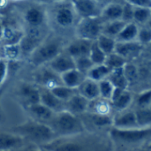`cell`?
Returning a JSON list of instances; mask_svg holds the SVG:
<instances>
[{"label": "cell", "mask_w": 151, "mask_h": 151, "mask_svg": "<svg viewBox=\"0 0 151 151\" xmlns=\"http://www.w3.org/2000/svg\"><path fill=\"white\" fill-rule=\"evenodd\" d=\"M98 86H99L100 97L111 102V98L112 96L115 88L114 86L111 84V82L108 79H104L98 82Z\"/></svg>", "instance_id": "e575fe53"}, {"label": "cell", "mask_w": 151, "mask_h": 151, "mask_svg": "<svg viewBox=\"0 0 151 151\" xmlns=\"http://www.w3.org/2000/svg\"><path fill=\"white\" fill-rule=\"evenodd\" d=\"M68 0H50V2L55 3V4H58V3H63V2H66Z\"/></svg>", "instance_id": "ee69618b"}, {"label": "cell", "mask_w": 151, "mask_h": 151, "mask_svg": "<svg viewBox=\"0 0 151 151\" xmlns=\"http://www.w3.org/2000/svg\"><path fill=\"white\" fill-rule=\"evenodd\" d=\"M24 109L28 116V119L45 124H48L55 114L54 111H52L41 103L27 106Z\"/></svg>", "instance_id": "9a60e30c"}, {"label": "cell", "mask_w": 151, "mask_h": 151, "mask_svg": "<svg viewBox=\"0 0 151 151\" xmlns=\"http://www.w3.org/2000/svg\"><path fill=\"white\" fill-rule=\"evenodd\" d=\"M16 95L24 108L40 103V88L33 81H20L17 86Z\"/></svg>", "instance_id": "ba28073f"}, {"label": "cell", "mask_w": 151, "mask_h": 151, "mask_svg": "<svg viewBox=\"0 0 151 151\" xmlns=\"http://www.w3.org/2000/svg\"><path fill=\"white\" fill-rule=\"evenodd\" d=\"M96 1H97V2L99 3V2H100V1H102V0H96Z\"/></svg>", "instance_id": "681fc988"}, {"label": "cell", "mask_w": 151, "mask_h": 151, "mask_svg": "<svg viewBox=\"0 0 151 151\" xmlns=\"http://www.w3.org/2000/svg\"><path fill=\"white\" fill-rule=\"evenodd\" d=\"M96 43L99 46V48L106 54H111L115 50L116 46V40L112 37L107 36L104 34H101L98 38L96 39Z\"/></svg>", "instance_id": "f546056e"}, {"label": "cell", "mask_w": 151, "mask_h": 151, "mask_svg": "<svg viewBox=\"0 0 151 151\" xmlns=\"http://www.w3.org/2000/svg\"><path fill=\"white\" fill-rule=\"evenodd\" d=\"M36 72L34 76V83L39 88L51 89L56 86L61 85L60 75L57 74L47 65L35 68Z\"/></svg>", "instance_id": "9c48e42d"}, {"label": "cell", "mask_w": 151, "mask_h": 151, "mask_svg": "<svg viewBox=\"0 0 151 151\" xmlns=\"http://www.w3.org/2000/svg\"><path fill=\"white\" fill-rule=\"evenodd\" d=\"M135 111L136 120L139 127H151V108L140 107Z\"/></svg>", "instance_id": "4dcf8cb0"}, {"label": "cell", "mask_w": 151, "mask_h": 151, "mask_svg": "<svg viewBox=\"0 0 151 151\" xmlns=\"http://www.w3.org/2000/svg\"><path fill=\"white\" fill-rule=\"evenodd\" d=\"M86 78L87 77L85 74H83L75 68L67 71L60 75L62 84L73 89H77Z\"/></svg>", "instance_id": "44dd1931"}, {"label": "cell", "mask_w": 151, "mask_h": 151, "mask_svg": "<svg viewBox=\"0 0 151 151\" xmlns=\"http://www.w3.org/2000/svg\"><path fill=\"white\" fill-rule=\"evenodd\" d=\"M124 6L119 4H107L101 12L100 18L108 21H113L118 19H122Z\"/></svg>", "instance_id": "7402d4cb"}, {"label": "cell", "mask_w": 151, "mask_h": 151, "mask_svg": "<svg viewBox=\"0 0 151 151\" xmlns=\"http://www.w3.org/2000/svg\"><path fill=\"white\" fill-rule=\"evenodd\" d=\"M88 57L91 59L92 63L95 65H103V64H104L107 55L99 48V46L97 45L96 42L94 41L92 42V45H91V49H90V52H89V56Z\"/></svg>", "instance_id": "d6a6232c"}, {"label": "cell", "mask_w": 151, "mask_h": 151, "mask_svg": "<svg viewBox=\"0 0 151 151\" xmlns=\"http://www.w3.org/2000/svg\"><path fill=\"white\" fill-rule=\"evenodd\" d=\"M127 4H131L133 7L146 8L151 10V0H127Z\"/></svg>", "instance_id": "60d3db41"}, {"label": "cell", "mask_w": 151, "mask_h": 151, "mask_svg": "<svg viewBox=\"0 0 151 151\" xmlns=\"http://www.w3.org/2000/svg\"><path fill=\"white\" fill-rule=\"evenodd\" d=\"M44 151H47V150H44Z\"/></svg>", "instance_id": "f907efd6"}, {"label": "cell", "mask_w": 151, "mask_h": 151, "mask_svg": "<svg viewBox=\"0 0 151 151\" xmlns=\"http://www.w3.org/2000/svg\"><path fill=\"white\" fill-rule=\"evenodd\" d=\"M132 101H133L132 93L125 89L121 93V95L114 102L111 103V107L112 109L116 110L117 112H120V111L128 110L130 104H132Z\"/></svg>", "instance_id": "484cf974"}, {"label": "cell", "mask_w": 151, "mask_h": 151, "mask_svg": "<svg viewBox=\"0 0 151 151\" xmlns=\"http://www.w3.org/2000/svg\"><path fill=\"white\" fill-rule=\"evenodd\" d=\"M89 103L90 102L88 100L77 92L65 103V111H67L77 116H81L88 112Z\"/></svg>", "instance_id": "e0dca14e"}, {"label": "cell", "mask_w": 151, "mask_h": 151, "mask_svg": "<svg viewBox=\"0 0 151 151\" xmlns=\"http://www.w3.org/2000/svg\"><path fill=\"white\" fill-rule=\"evenodd\" d=\"M41 148L47 151H115L108 133L90 131L55 138Z\"/></svg>", "instance_id": "6da1fadb"}, {"label": "cell", "mask_w": 151, "mask_h": 151, "mask_svg": "<svg viewBox=\"0 0 151 151\" xmlns=\"http://www.w3.org/2000/svg\"><path fill=\"white\" fill-rule=\"evenodd\" d=\"M27 145V142L12 130H0V150L19 151Z\"/></svg>", "instance_id": "30bf717a"}, {"label": "cell", "mask_w": 151, "mask_h": 151, "mask_svg": "<svg viewBox=\"0 0 151 151\" xmlns=\"http://www.w3.org/2000/svg\"><path fill=\"white\" fill-rule=\"evenodd\" d=\"M137 41L141 44H149L151 42V29L149 27L139 29Z\"/></svg>", "instance_id": "f35d334b"}, {"label": "cell", "mask_w": 151, "mask_h": 151, "mask_svg": "<svg viewBox=\"0 0 151 151\" xmlns=\"http://www.w3.org/2000/svg\"><path fill=\"white\" fill-rule=\"evenodd\" d=\"M22 51L19 44H7L3 46V57L9 62L19 61L22 57Z\"/></svg>", "instance_id": "4316f807"}, {"label": "cell", "mask_w": 151, "mask_h": 151, "mask_svg": "<svg viewBox=\"0 0 151 151\" xmlns=\"http://www.w3.org/2000/svg\"><path fill=\"white\" fill-rule=\"evenodd\" d=\"M150 44V52H151V42L150 43H149Z\"/></svg>", "instance_id": "7dc6e473"}, {"label": "cell", "mask_w": 151, "mask_h": 151, "mask_svg": "<svg viewBox=\"0 0 151 151\" xmlns=\"http://www.w3.org/2000/svg\"><path fill=\"white\" fill-rule=\"evenodd\" d=\"M23 18L29 29H41L46 23L47 15L41 6L32 5L26 9Z\"/></svg>", "instance_id": "8fae6325"}, {"label": "cell", "mask_w": 151, "mask_h": 151, "mask_svg": "<svg viewBox=\"0 0 151 151\" xmlns=\"http://www.w3.org/2000/svg\"><path fill=\"white\" fill-rule=\"evenodd\" d=\"M112 127L119 129H131L139 127L136 120L135 111L134 110H126L118 112L113 116Z\"/></svg>", "instance_id": "2e32d148"}, {"label": "cell", "mask_w": 151, "mask_h": 151, "mask_svg": "<svg viewBox=\"0 0 151 151\" xmlns=\"http://www.w3.org/2000/svg\"><path fill=\"white\" fill-rule=\"evenodd\" d=\"M10 130L20 135L27 144L38 147H42L56 138L54 132L48 124L31 119L12 127Z\"/></svg>", "instance_id": "3957f363"}, {"label": "cell", "mask_w": 151, "mask_h": 151, "mask_svg": "<svg viewBox=\"0 0 151 151\" xmlns=\"http://www.w3.org/2000/svg\"><path fill=\"white\" fill-rule=\"evenodd\" d=\"M111 73V70L107 65H105L104 64L97 65H94L88 72L86 77L88 79H90L92 81L99 82L104 79H107Z\"/></svg>", "instance_id": "cb8c5ba5"}, {"label": "cell", "mask_w": 151, "mask_h": 151, "mask_svg": "<svg viewBox=\"0 0 151 151\" xmlns=\"http://www.w3.org/2000/svg\"><path fill=\"white\" fill-rule=\"evenodd\" d=\"M48 125L54 132L56 138L71 136L87 131L81 117L67 111L56 112Z\"/></svg>", "instance_id": "5b68a950"}, {"label": "cell", "mask_w": 151, "mask_h": 151, "mask_svg": "<svg viewBox=\"0 0 151 151\" xmlns=\"http://www.w3.org/2000/svg\"><path fill=\"white\" fill-rule=\"evenodd\" d=\"M50 91L52 92V94L56 97H58L59 100H61L64 103H65L73 95H75L77 93V89L68 88V87H66V86H65L63 84L54 87L53 88L50 89Z\"/></svg>", "instance_id": "1f68e13d"}, {"label": "cell", "mask_w": 151, "mask_h": 151, "mask_svg": "<svg viewBox=\"0 0 151 151\" xmlns=\"http://www.w3.org/2000/svg\"><path fill=\"white\" fill-rule=\"evenodd\" d=\"M66 2L56 4L53 12V21L61 28H69L73 27L77 16L72 3L66 4Z\"/></svg>", "instance_id": "52a82bcc"}, {"label": "cell", "mask_w": 151, "mask_h": 151, "mask_svg": "<svg viewBox=\"0 0 151 151\" xmlns=\"http://www.w3.org/2000/svg\"><path fill=\"white\" fill-rule=\"evenodd\" d=\"M40 88V103L44 106L51 110L52 111L59 112L65 111V103L56 97L50 89L39 88Z\"/></svg>", "instance_id": "ac0fdd59"}, {"label": "cell", "mask_w": 151, "mask_h": 151, "mask_svg": "<svg viewBox=\"0 0 151 151\" xmlns=\"http://www.w3.org/2000/svg\"><path fill=\"white\" fill-rule=\"evenodd\" d=\"M127 64L126 59L119 56V54L113 52L111 54L107 55L104 65H107L111 71L115 70V69H119V68H122L125 66V65Z\"/></svg>", "instance_id": "836d02e7"}, {"label": "cell", "mask_w": 151, "mask_h": 151, "mask_svg": "<svg viewBox=\"0 0 151 151\" xmlns=\"http://www.w3.org/2000/svg\"><path fill=\"white\" fill-rule=\"evenodd\" d=\"M4 27L0 20V42H2V39H3V35H4Z\"/></svg>", "instance_id": "7bdbcfd3"}, {"label": "cell", "mask_w": 151, "mask_h": 151, "mask_svg": "<svg viewBox=\"0 0 151 151\" xmlns=\"http://www.w3.org/2000/svg\"><path fill=\"white\" fill-rule=\"evenodd\" d=\"M151 102V90L142 93L137 99V104L140 107H146Z\"/></svg>", "instance_id": "ab89813d"}, {"label": "cell", "mask_w": 151, "mask_h": 151, "mask_svg": "<svg viewBox=\"0 0 151 151\" xmlns=\"http://www.w3.org/2000/svg\"><path fill=\"white\" fill-rule=\"evenodd\" d=\"M133 19L138 23H146L151 19V10L146 8H134Z\"/></svg>", "instance_id": "8d00e7d4"}, {"label": "cell", "mask_w": 151, "mask_h": 151, "mask_svg": "<svg viewBox=\"0 0 151 151\" xmlns=\"http://www.w3.org/2000/svg\"><path fill=\"white\" fill-rule=\"evenodd\" d=\"M107 79L111 82L114 88H119L121 89H127V88L128 81L124 74L123 67L112 70Z\"/></svg>", "instance_id": "f1b7e54d"}, {"label": "cell", "mask_w": 151, "mask_h": 151, "mask_svg": "<svg viewBox=\"0 0 151 151\" xmlns=\"http://www.w3.org/2000/svg\"><path fill=\"white\" fill-rule=\"evenodd\" d=\"M19 151H44V150L42 149L41 147H38V146L27 144L26 147H24L23 149H21Z\"/></svg>", "instance_id": "b9f144b4"}, {"label": "cell", "mask_w": 151, "mask_h": 151, "mask_svg": "<svg viewBox=\"0 0 151 151\" xmlns=\"http://www.w3.org/2000/svg\"><path fill=\"white\" fill-rule=\"evenodd\" d=\"M9 72H10L9 62L3 57H0V88L7 80Z\"/></svg>", "instance_id": "74e56055"}, {"label": "cell", "mask_w": 151, "mask_h": 151, "mask_svg": "<svg viewBox=\"0 0 151 151\" xmlns=\"http://www.w3.org/2000/svg\"><path fill=\"white\" fill-rule=\"evenodd\" d=\"M108 134L115 151L134 150L151 142V127L131 129H119L111 127Z\"/></svg>", "instance_id": "7a4b0ae2"}, {"label": "cell", "mask_w": 151, "mask_h": 151, "mask_svg": "<svg viewBox=\"0 0 151 151\" xmlns=\"http://www.w3.org/2000/svg\"><path fill=\"white\" fill-rule=\"evenodd\" d=\"M0 151H3V150H0Z\"/></svg>", "instance_id": "816d5d0a"}, {"label": "cell", "mask_w": 151, "mask_h": 151, "mask_svg": "<svg viewBox=\"0 0 151 151\" xmlns=\"http://www.w3.org/2000/svg\"><path fill=\"white\" fill-rule=\"evenodd\" d=\"M127 23L123 19H118V20H113V21H108L106 23H104L103 27V31L102 34L110 36V37H114L118 36V35L122 31L124 27L127 25Z\"/></svg>", "instance_id": "d4e9b609"}, {"label": "cell", "mask_w": 151, "mask_h": 151, "mask_svg": "<svg viewBox=\"0 0 151 151\" xmlns=\"http://www.w3.org/2000/svg\"><path fill=\"white\" fill-rule=\"evenodd\" d=\"M142 50V44L138 41L133 42H117L114 52L127 58H134L139 55Z\"/></svg>", "instance_id": "d6986e66"}, {"label": "cell", "mask_w": 151, "mask_h": 151, "mask_svg": "<svg viewBox=\"0 0 151 151\" xmlns=\"http://www.w3.org/2000/svg\"><path fill=\"white\" fill-rule=\"evenodd\" d=\"M25 31L16 29V28H4V35L2 41H4V45L7 44H19L21 39L23 38Z\"/></svg>", "instance_id": "83f0119b"}, {"label": "cell", "mask_w": 151, "mask_h": 151, "mask_svg": "<svg viewBox=\"0 0 151 151\" xmlns=\"http://www.w3.org/2000/svg\"><path fill=\"white\" fill-rule=\"evenodd\" d=\"M139 28L134 22H128L124 27L122 31L118 35L117 42H133L138 36Z\"/></svg>", "instance_id": "603a6c76"}, {"label": "cell", "mask_w": 151, "mask_h": 151, "mask_svg": "<svg viewBox=\"0 0 151 151\" xmlns=\"http://www.w3.org/2000/svg\"><path fill=\"white\" fill-rule=\"evenodd\" d=\"M74 63H75V69H77L78 71H80L81 73H82L85 75H87L88 72L95 65L92 63V61L88 56L75 58Z\"/></svg>", "instance_id": "d590c367"}, {"label": "cell", "mask_w": 151, "mask_h": 151, "mask_svg": "<svg viewBox=\"0 0 151 151\" xmlns=\"http://www.w3.org/2000/svg\"><path fill=\"white\" fill-rule=\"evenodd\" d=\"M77 92L89 102L100 98L98 82L88 78H86L81 86L77 88Z\"/></svg>", "instance_id": "ffe728a7"}, {"label": "cell", "mask_w": 151, "mask_h": 151, "mask_svg": "<svg viewBox=\"0 0 151 151\" xmlns=\"http://www.w3.org/2000/svg\"><path fill=\"white\" fill-rule=\"evenodd\" d=\"M75 13L80 19L96 18L101 16L102 10L96 0H78L72 4Z\"/></svg>", "instance_id": "7c38bea8"}, {"label": "cell", "mask_w": 151, "mask_h": 151, "mask_svg": "<svg viewBox=\"0 0 151 151\" xmlns=\"http://www.w3.org/2000/svg\"><path fill=\"white\" fill-rule=\"evenodd\" d=\"M147 23H148V27H149L151 29V19L149 20V21H148V22H147Z\"/></svg>", "instance_id": "f6af8a7d"}, {"label": "cell", "mask_w": 151, "mask_h": 151, "mask_svg": "<svg viewBox=\"0 0 151 151\" xmlns=\"http://www.w3.org/2000/svg\"><path fill=\"white\" fill-rule=\"evenodd\" d=\"M47 66L50 67L57 74L61 75L67 71L74 69L75 63L74 59L70 55H68L65 50H63L59 55H58L54 59H52L47 65Z\"/></svg>", "instance_id": "5bb4252c"}, {"label": "cell", "mask_w": 151, "mask_h": 151, "mask_svg": "<svg viewBox=\"0 0 151 151\" xmlns=\"http://www.w3.org/2000/svg\"><path fill=\"white\" fill-rule=\"evenodd\" d=\"M65 46L59 36L49 35L27 57V60L35 68L47 65L64 50Z\"/></svg>", "instance_id": "277c9868"}, {"label": "cell", "mask_w": 151, "mask_h": 151, "mask_svg": "<svg viewBox=\"0 0 151 151\" xmlns=\"http://www.w3.org/2000/svg\"><path fill=\"white\" fill-rule=\"evenodd\" d=\"M12 1H24V0H12Z\"/></svg>", "instance_id": "c3c4849f"}, {"label": "cell", "mask_w": 151, "mask_h": 151, "mask_svg": "<svg viewBox=\"0 0 151 151\" xmlns=\"http://www.w3.org/2000/svg\"><path fill=\"white\" fill-rule=\"evenodd\" d=\"M92 42H93L91 41H88L81 38H75L74 40L65 44L64 50L68 55H70L73 59L81 57H88L89 56Z\"/></svg>", "instance_id": "4fadbf2b"}, {"label": "cell", "mask_w": 151, "mask_h": 151, "mask_svg": "<svg viewBox=\"0 0 151 151\" xmlns=\"http://www.w3.org/2000/svg\"><path fill=\"white\" fill-rule=\"evenodd\" d=\"M68 1H69L70 3H72V4H73V3H74V2H76V1H78V0H68Z\"/></svg>", "instance_id": "bcb514c9"}, {"label": "cell", "mask_w": 151, "mask_h": 151, "mask_svg": "<svg viewBox=\"0 0 151 151\" xmlns=\"http://www.w3.org/2000/svg\"><path fill=\"white\" fill-rule=\"evenodd\" d=\"M104 21L100 17L80 19L75 26L76 38H81L88 41H96L102 34Z\"/></svg>", "instance_id": "8992f818"}]
</instances>
